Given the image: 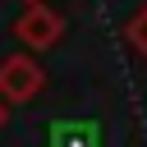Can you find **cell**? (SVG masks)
<instances>
[{"mask_svg":"<svg viewBox=\"0 0 147 147\" xmlns=\"http://www.w3.org/2000/svg\"><path fill=\"white\" fill-rule=\"evenodd\" d=\"M5 124H9V106L0 101V129H5Z\"/></svg>","mask_w":147,"mask_h":147,"instance_id":"5","label":"cell"},{"mask_svg":"<svg viewBox=\"0 0 147 147\" xmlns=\"http://www.w3.org/2000/svg\"><path fill=\"white\" fill-rule=\"evenodd\" d=\"M46 147H101L96 142V124H87V119H60V124H51Z\"/></svg>","mask_w":147,"mask_h":147,"instance_id":"3","label":"cell"},{"mask_svg":"<svg viewBox=\"0 0 147 147\" xmlns=\"http://www.w3.org/2000/svg\"><path fill=\"white\" fill-rule=\"evenodd\" d=\"M124 41L133 46V55H138V60H147V0L129 14V23H124Z\"/></svg>","mask_w":147,"mask_h":147,"instance_id":"4","label":"cell"},{"mask_svg":"<svg viewBox=\"0 0 147 147\" xmlns=\"http://www.w3.org/2000/svg\"><path fill=\"white\" fill-rule=\"evenodd\" d=\"M23 5H37V0H23Z\"/></svg>","mask_w":147,"mask_h":147,"instance_id":"6","label":"cell"},{"mask_svg":"<svg viewBox=\"0 0 147 147\" xmlns=\"http://www.w3.org/2000/svg\"><path fill=\"white\" fill-rule=\"evenodd\" d=\"M14 37H18L28 51H51V46H60V37H64V14L51 9L46 0L23 5V14L14 18Z\"/></svg>","mask_w":147,"mask_h":147,"instance_id":"2","label":"cell"},{"mask_svg":"<svg viewBox=\"0 0 147 147\" xmlns=\"http://www.w3.org/2000/svg\"><path fill=\"white\" fill-rule=\"evenodd\" d=\"M41 87H46V69L32 51H18V55L0 60V101L5 106H28Z\"/></svg>","mask_w":147,"mask_h":147,"instance_id":"1","label":"cell"}]
</instances>
